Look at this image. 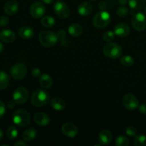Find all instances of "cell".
Listing matches in <instances>:
<instances>
[{"instance_id":"4","label":"cell","mask_w":146,"mask_h":146,"mask_svg":"<svg viewBox=\"0 0 146 146\" xmlns=\"http://www.w3.org/2000/svg\"><path fill=\"white\" fill-rule=\"evenodd\" d=\"M104 55L110 58H118L122 55L123 49L120 45L116 43H108L103 48Z\"/></svg>"},{"instance_id":"46","label":"cell","mask_w":146,"mask_h":146,"mask_svg":"<svg viewBox=\"0 0 146 146\" xmlns=\"http://www.w3.org/2000/svg\"><path fill=\"white\" fill-rule=\"evenodd\" d=\"M144 11H145V13L146 14V6L145 7V9H144Z\"/></svg>"},{"instance_id":"36","label":"cell","mask_w":146,"mask_h":146,"mask_svg":"<svg viewBox=\"0 0 146 146\" xmlns=\"http://www.w3.org/2000/svg\"><path fill=\"white\" fill-rule=\"evenodd\" d=\"M57 36H58V39H64L66 37V32L64 30H59V31L57 32L56 34Z\"/></svg>"},{"instance_id":"16","label":"cell","mask_w":146,"mask_h":146,"mask_svg":"<svg viewBox=\"0 0 146 146\" xmlns=\"http://www.w3.org/2000/svg\"><path fill=\"white\" fill-rule=\"evenodd\" d=\"M113 139V135L109 130L104 129L101 131L98 135V141L101 145H106L111 142Z\"/></svg>"},{"instance_id":"47","label":"cell","mask_w":146,"mask_h":146,"mask_svg":"<svg viewBox=\"0 0 146 146\" xmlns=\"http://www.w3.org/2000/svg\"><path fill=\"white\" fill-rule=\"evenodd\" d=\"M57 1H61V0H57Z\"/></svg>"},{"instance_id":"43","label":"cell","mask_w":146,"mask_h":146,"mask_svg":"<svg viewBox=\"0 0 146 146\" xmlns=\"http://www.w3.org/2000/svg\"><path fill=\"white\" fill-rule=\"evenodd\" d=\"M3 49H4V45L2 44V43L0 41V54L3 51Z\"/></svg>"},{"instance_id":"24","label":"cell","mask_w":146,"mask_h":146,"mask_svg":"<svg viewBox=\"0 0 146 146\" xmlns=\"http://www.w3.org/2000/svg\"><path fill=\"white\" fill-rule=\"evenodd\" d=\"M9 84V76L5 71H0V90H4Z\"/></svg>"},{"instance_id":"29","label":"cell","mask_w":146,"mask_h":146,"mask_svg":"<svg viewBox=\"0 0 146 146\" xmlns=\"http://www.w3.org/2000/svg\"><path fill=\"white\" fill-rule=\"evenodd\" d=\"M133 143L135 146H146V136L144 135H136Z\"/></svg>"},{"instance_id":"7","label":"cell","mask_w":146,"mask_h":146,"mask_svg":"<svg viewBox=\"0 0 146 146\" xmlns=\"http://www.w3.org/2000/svg\"><path fill=\"white\" fill-rule=\"evenodd\" d=\"M131 23L135 30L139 31H143L146 28V17L143 13H137L133 16Z\"/></svg>"},{"instance_id":"15","label":"cell","mask_w":146,"mask_h":146,"mask_svg":"<svg viewBox=\"0 0 146 146\" xmlns=\"http://www.w3.org/2000/svg\"><path fill=\"white\" fill-rule=\"evenodd\" d=\"M16 35L11 30L4 29L0 31V39L4 43L10 44L15 41Z\"/></svg>"},{"instance_id":"22","label":"cell","mask_w":146,"mask_h":146,"mask_svg":"<svg viewBox=\"0 0 146 146\" xmlns=\"http://www.w3.org/2000/svg\"><path fill=\"white\" fill-rule=\"evenodd\" d=\"M36 131L35 130V128H30L24 131L22 134V138L24 141L30 142V141H32L36 138Z\"/></svg>"},{"instance_id":"38","label":"cell","mask_w":146,"mask_h":146,"mask_svg":"<svg viewBox=\"0 0 146 146\" xmlns=\"http://www.w3.org/2000/svg\"><path fill=\"white\" fill-rule=\"evenodd\" d=\"M139 111L142 114H145V115H146V104H143L140 106Z\"/></svg>"},{"instance_id":"41","label":"cell","mask_w":146,"mask_h":146,"mask_svg":"<svg viewBox=\"0 0 146 146\" xmlns=\"http://www.w3.org/2000/svg\"><path fill=\"white\" fill-rule=\"evenodd\" d=\"M14 146H19V145H24V146H27V144L26 143L23 142V141H18V142L15 143L14 144Z\"/></svg>"},{"instance_id":"19","label":"cell","mask_w":146,"mask_h":146,"mask_svg":"<svg viewBox=\"0 0 146 146\" xmlns=\"http://www.w3.org/2000/svg\"><path fill=\"white\" fill-rule=\"evenodd\" d=\"M19 35L23 39H31L34 35V31L31 27L24 26L19 30Z\"/></svg>"},{"instance_id":"44","label":"cell","mask_w":146,"mask_h":146,"mask_svg":"<svg viewBox=\"0 0 146 146\" xmlns=\"http://www.w3.org/2000/svg\"><path fill=\"white\" fill-rule=\"evenodd\" d=\"M119 3L122 5H124L127 3V0H119Z\"/></svg>"},{"instance_id":"9","label":"cell","mask_w":146,"mask_h":146,"mask_svg":"<svg viewBox=\"0 0 146 146\" xmlns=\"http://www.w3.org/2000/svg\"><path fill=\"white\" fill-rule=\"evenodd\" d=\"M123 104L126 109L129 111H133L138 108L139 103L138 98L133 94H127L123 98Z\"/></svg>"},{"instance_id":"37","label":"cell","mask_w":146,"mask_h":146,"mask_svg":"<svg viewBox=\"0 0 146 146\" xmlns=\"http://www.w3.org/2000/svg\"><path fill=\"white\" fill-rule=\"evenodd\" d=\"M31 75L34 77L38 78V77H39L40 76H41V71H40L38 68H34V69H32V71H31Z\"/></svg>"},{"instance_id":"39","label":"cell","mask_w":146,"mask_h":146,"mask_svg":"<svg viewBox=\"0 0 146 146\" xmlns=\"http://www.w3.org/2000/svg\"><path fill=\"white\" fill-rule=\"evenodd\" d=\"M15 103L16 102L14 101H9L7 104V106L8 107V108H9V109H11V108H13L15 106Z\"/></svg>"},{"instance_id":"8","label":"cell","mask_w":146,"mask_h":146,"mask_svg":"<svg viewBox=\"0 0 146 146\" xmlns=\"http://www.w3.org/2000/svg\"><path fill=\"white\" fill-rule=\"evenodd\" d=\"M54 11L59 18L66 19L69 17L70 8L66 3L62 1H57L54 5Z\"/></svg>"},{"instance_id":"10","label":"cell","mask_w":146,"mask_h":146,"mask_svg":"<svg viewBox=\"0 0 146 146\" xmlns=\"http://www.w3.org/2000/svg\"><path fill=\"white\" fill-rule=\"evenodd\" d=\"M29 92L24 87H19L13 94V99L17 104H24L27 101Z\"/></svg>"},{"instance_id":"28","label":"cell","mask_w":146,"mask_h":146,"mask_svg":"<svg viewBox=\"0 0 146 146\" xmlns=\"http://www.w3.org/2000/svg\"><path fill=\"white\" fill-rule=\"evenodd\" d=\"M121 63L124 66L130 67L133 65L134 59L131 56H124L121 58Z\"/></svg>"},{"instance_id":"34","label":"cell","mask_w":146,"mask_h":146,"mask_svg":"<svg viewBox=\"0 0 146 146\" xmlns=\"http://www.w3.org/2000/svg\"><path fill=\"white\" fill-rule=\"evenodd\" d=\"M9 22V19L7 16L0 17V28H4L7 27Z\"/></svg>"},{"instance_id":"21","label":"cell","mask_w":146,"mask_h":146,"mask_svg":"<svg viewBox=\"0 0 146 146\" xmlns=\"http://www.w3.org/2000/svg\"><path fill=\"white\" fill-rule=\"evenodd\" d=\"M68 31L71 36L74 37H78L82 34L83 28L80 24H72L69 26L68 29Z\"/></svg>"},{"instance_id":"18","label":"cell","mask_w":146,"mask_h":146,"mask_svg":"<svg viewBox=\"0 0 146 146\" xmlns=\"http://www.w3.org/2000/svg\"><path fill=\"white\" fill-rule=\"evenodd\" d=\"M78 13L82 17H87L90 15L93 11V6L89 2L84 1L78 6Z\"/></svg>"},{"instance_id":"40","label":"cell","mask_w":146,"mask_h":146,"mask_svg":"<svg viewBox=\"0 0 146 146\" xmlns=\"http://www.w3.org/2000/svg\"><path fill=\"white\" fill-rule=\"evenodd\" d=\"M106 7H107L106 3L104 2V1H101V2L99 4V5H98V8H99L100 9H101V10L106 9Z\"/></svg>"},{"instance_id":"11","label":"cell","mask_w":146,"mask_h":146,"mask_svg":"<svg viewBox=\"0 0 146 146\" xmlns=\"http://www.w3.org/2000/svg\"><path fill=\"white\" fill-rule=\"evenodd\" d=\"M46 12V8L43 2L36 1L30 7V14L35 19L41 18Z\"/></svg>"},{"instance_id":"32","label":"cell","mask_w":146,"mask_h":146,"mask_svg":"<svg viewBox=\"0 0 146 146\" xmlns=\"http://www.w3.org/2000/svg\"><path fill=\"white\" fill-rule=\"evenodd\" d=\"M128 11H129V10H128V9L127 8V7H119V8L117 9L116 13H117V15H118V17L123 18V17H126V16L128 15Z\"/></svg>"},{"instance_id":"27","label":"cell","mask_w":146,"mask_h":146,"mask_svg":"<svg viewBox=\"0 0 146 146\" xmlns=\"http://www.w3.org/2000/svg\"><path fill=\"white\" fill-rule=\"evenodd\" d=\"M18 135V131L14 125H10L7 131V136L9 139L14 140Z\"/></svg>"},{"instance_id":"33","label":"cell","mask_w":146,"mask_h":146,"mask_svg":"<svg viewBox=\"0 0 146 146\" xmlns=\"http://www.w3.org/2000/svg\"><path fill=\"white\" fill-rule=\"evenodd\" d=\"M125 133L129 136H135L137 134V129L135 127L133 126V125H129L125 129Z\"/></svg>"},{"instance_id":"42","label":"cell","mask_w":146,"mask_h":146,"mask_svg":"<svg viewBox=\"0 0 146 146\" xmlns=\"http://www.w3.org/2000/svg\"><path fill=\"white\" fill-rule=\"evenodd\" d=\"M41 2L44 3V4H52V3L54 1V0H41Z\"/></svg>"},{"instance_id":"12","label":"cell","mask_w":146,"mask_h":146,"mask_svg":"<svg viewBox=\"0 0 146 146\" xmlns=\"http://www.w3.org/2000/svg\"><path fill=\"white\" fill-rule=\"evenodd\" d=\"M61 132L65 136L74 138L78 134V130L76 125L71 123H66L61 126Z\"/></svg>"},{"instance_id":"31","label":"cell","mask_w":146,"mask_h":146,"mask_svg":"<svg viewBox=\"0 0 146 146\" xmlns=\"http://www.w3.org/2000/svg\"><path fill=\"white\" fill-rule=\"evenodd\" d=\"M103 39L104 41H106V42H110L112 40H113L114 37H115V33L114 31H106L104 34H103Z\"/></svg>"},{"instance_id":"3","label":"cell","mask_w":146,"mask_h":146,"mask_svg":"<svg viewBox=\"0 0 146 146\" xmlns=\"http://www.w3.org/2000/svg\"><path fill=\"white\" fill-rule=\"evenodd\" d=\"M14 123L19 127H26L30 123L31 116L28 111L24 109H19L14 113L12 116Z\"/></svg>"},{"instance_id":"17","label":"cell","mask_w":146,"mask_h":146,"mask_svg":"<svg viewBox=\"0 0 146 146\" xmlns=\"http://www.w3.org/2000/svg\"><path fill=\"white\" fill-rule=\"evenodd\" d=\"M34 120L36 123L41 126H45L50 123V118L46 113L43 112H38L34 115Z\"/></svg>"},{"instance_id":"1","label":"cell","mask_w":146,"mask_h":146,"mask_svg":"<svg viewBox=\"0 0 146 146\" xmlns=\"http://www.w3.org/2000/svg\"><path fill=\"white\" fill-rule=\"evenodd\" d=\"M49 100V94L44 89H36L31 97V104L35 107L44 106L48 104Z\"/></svg>"},{"instance_id":"20","label":"cell","mask_w":146,"mask_h":146,"mask_svg":"<svg viewBox=\"0 0 146 146\" xmlns=\"http://www.w3.org/2000/svg\"><path fill=\"white\" fill-rule=\"evenodd\" d=\"M51 104L52 108L57 111H63L66 106L64 100L59 97H55V98H52L51 101Z\"/></svg>"},{"instance_id":"25","label":"cell","mask_w":146,"mask_h":146,"mask_svg":"<svg viewBox=\"0 0 146 146\" xmlns=\"http://www.w3.org/2000/svg\"><path fill=\"white\" fill-rule=\"evenodd\" d=\"M129 7L133 10L143 8L145 4V0H128Z\"/></svg>"},{"instance_id":"13","label":"cell","mask_w":146,"mask_h":146,"mask_svg":"<svg viewBox=\"0 0 146 146\" xmlns=\"http://www.w3.org/2000/svg\"><path fill=\"white\" fill-rule=\"evenodd\" d=\"M130 31L131 29L129 26L125 23H119L114 28V33L115 35L121 38L127 36L130 34Z\"/></svg>"},{"instance_id":"23","label":"cell","mask_w":146,"mask_h":146,"mask_svg":"<svg viewBox=\"0 0 146 146\" xmlns=\"http://www.w3.org/2000/svg\"><path fill=\"white\" fill-rule=\"evenodd\" d=\"M40 85L44 88H49L52 86L53 81L51 77L48 74H43L42 76H40L39 78Z\"/></svg>"},{"instance_id":"26","label":"cell","mask_w":146,"mask_h":146,"mask_svg":"<svg viewBox=\"0 0 146 146\" xmlns=\"http://www.w3.org/2000/svg\"><path fill=\"white\" fill-rule=\"evenodd\" d=\"M41 23L43 27H46V28H50V27H52L54 25L55 20L53 17H49V16H46V17H43Z\"/></svg>"},{"instance_id":"30","label":"cell","mask_w":146,"mask_h":146,"mask_svg":"<svg viewBox=\"0 0 146 146\" xmlns=\"http://www.w3.org/2000/svg\"><path fill=\"white\" fill-rule=\"evenodd\" d=\"M129 143V140L126 137L119 136L115 140V145L116 146H128Z\"/></svg>"},{"instance_id":"6","label":"cell","mask_w":146,"mask_h":146,"mask_svg":"<svg viewBox=\"0 0 146 146\" xmlns=\"http://www.w3.org/2000/svg\"><path fill=\"white\" fill-rule=\"evenodd\" d=\"M27 74V66L22 63L17 64L11 68V75L15 80H22Z\"/></svg>"},{"instance_id":"2","label":"cell","mask_w":146,"mask_h":146,"mask_svg":"<svg viewBox=\"0 0 146 146\" xmlns=\"http://www.w3.org/2000/svg\"><path fill=\"white\" fill-rule=\"evenodd\" d=\"M58 36L54 31L45 30L42 31L38 35V41L44 46L50 48L56 45L58 41Z\"/></svg>"},{"instance_id":"35","label":"cell","mask_w":146,"mask_h":146,"mask_svg":"<svg viewBox=\"0 0 146 146\" xmlns=\"http://www.w3.org/2000/svg\"><path fill=\"white\" fill-rule=\"evenodd\" d=\"M6 112V106L4 102L0 101V118H2Z\"/></svg>"},{"instance_id":"14","label":"cell","mask_w":146,"mask_h":146,"mask_svg":"<svg viewBox=\"0 0 146 146\" xmlns=\"http://www.w3.org/2000/svg\"><path fill=\"white\" fill-rule=\"evenodd\" d=\"M19 4L15 0H9L4 4V11L7 15L13 16L18 11Z\"/></svg>"},{"instance_id":"45","label":"cell","mask_w":146,"mask_h":146,"mask_svg":"<svg viewBox=\"0 0 146 146\" xmlns=\"http://www.w3.org/2000/svg\"><path fill=\"white\" fill-rule=\"evenodd\" d=\"M3 136H4V133H3L2 130L0 128V141L3 138Z\"/></svg>"},{"instance_id":"5","label":"cell","mask_w":146,"mask_h":146,"mask_svg":"<svg viewBox=\"0 0 146 146\" xmlns=\"http://www.w3.org/2000/svg\"><path fill=\"white\" fill-rule=\"evenodd\" d=\"M111 22V16L108 12L101 11L97 13L93 19V24L96 28L104 29Z\"/></svg>"}]
</instances>
